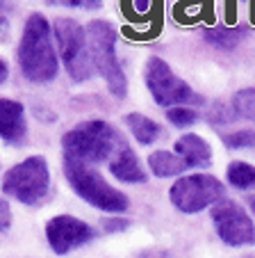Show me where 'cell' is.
I'll return each instance as SVG.
<instances>
[{
    "label": "cell",
    "mask_w": 255,
    "mask_h": 258,
    "mask_svg": "<svg viewBox=\"0 0 255 258\" xmlns=\"http://www.w3.org/2000/svg\"><path fill=\"white\" fill-rule=\"evenodd\" d=\"M244 34H246V30H239V28H210V30H205V39L212 46H217V48L230 50L239 44Z\"/></svg>",
    "instance_id": "17"
},
{
    "label": "cell",
    "mask_w": 255,
    "mask_h": 258,
    "mask_svg": "<svg viewBox=\"0 0 255 258\" xmlns=\"http://www.w3.org/2000/svg\"><path fill=\"white\" fill-rule=\"evenodd\" d=\"M101 224H103V231L105 233H116V231H125L128 226H130V222L128 219H101Z\"/></svg>",
    "instance_id": "23"
},
{
    "label": "cell",
    "mask_w": 255,
    "mask_h": 258,
    "mask_svg": "<svg viewBox=\"0 0 255 258\" xmlns=\"http://www.w3.org/2000/svg\"><path fill=\"white\" fill-rule=\"evenodd\" d=\"M226 180L239 192L253 190L255 187V167L250 165V162H244V160L230 162L226 169Z\"/></svg>",
    "instance_id": "16"
},
{
    "label": "cell",
    "mask_w": 255,
    "mask_h": 258,
    "mask_svg": "<svg viewBox=\"0 0 255 258\" xmlns=\"http://www.w3.org/2000/svg\"><path fill=\"white\" fill-rule=\"evenodd\" d=\"M248 206H250V210L255 213V197H250V199H248Z\"/></svg>",
    "instance_id": "26"
},
{
    "label": "cell",
    "mask_w": 255,
    "mask_h": 258,
    "mask_svg": "<svg viewBox=\"0 0 255 258\" xmlns=\"http://www.w3.org/2000/svg\"><path fill=\"white\" fill-rule=\"evenodd\" d=\"M232 107H235L237 117L255 121V87H244L232 94Z\"/></svg>",
    "instance_id": "18"
},
{
    "label": "cell",
    "mask_w": 255,
    "mask_h": 258,
    "mask_svg": "<svg viewBox=\"0 0 255 258\" xmlns=\"http://www.w3.org/2000/svg\"><path fill=\"white\" fill-rule=\"evenodd\" d=\"M148 169L157 178H171V176L185 174L189 167L176 151H153L148 156Z\"/></svg>",
    "instance_id": "15"
},
{
    "label": "cell",
    "mask_w": 255,
    "mask_h": 258,
    "mask_svg": "<svg viewBox=\"0 0 255 258\" xmlns=\"http://www.w3.org/2000/svg\"><path fill=\"white\" fill-rule=\"evenodd\" d=\"M166 119L174 126H178V128H187V126H194V123L198 121V110L194 105H171V107H166Z\"/></svg>",
    "instance_id": "19"
},
{
    "label": "cell",
    "mask_w": 255,
    "mask_h": 258,
    "mask_svg": "<svg viewBox=\"0 0 255 258\" xmlns=\"http://www.w3.org/2000/svg\"><path fill=\"white\" fill-rule=\"evenodd\" d=\"M10 226H12V208L7 201H3V204H0V231L7 233Z\"/></svg>",
    "instance_id": "24"
},
{
    "label": "cell",
    "mask_w": 255,
    "mask_h": 258,
    "mask_svg": "<svg viewBox=\"0 0 255 258\" xmlns=\"http://www.w3.org/2000/svg\"><path fill=\"white\" fill-rule=\"evenodd\" d=\"M128 146L130 144L125 142V137L112 123L101 121V119L77 123L62 137L64 156H71L87 165H101V162L110 165Z\"/></svg>",
    "instance_id": "2"
},
{
    "label": "cell",
    "mask_w": 255,
    "mask_h": 258,
    "mask_svg": "<svg viewBox=\"0 0 255 258\" xmlns=\"http://www.w3.org/2000/svg\"><path fill=\"white\" fill-rule=\"evenodd\" d=\"M212 226L228 247H253L255 244V224L250 215L239 204L230 199L217 201L212 208Z\"/></svg>",
    "instance_id": "9"
},
{
    "label": "cell",
    "mask_w": 255,
    "mask_h": 258,
    "mask_svg": "<svg viewBox=\"0 0 255 258\" xmlns=\"http://www.w3.org/2000/svg\"><path fill=\"white\" fill-rule=\"evenodd\" d=\"M87 39H89V53L96 73L105 80L107 89L114 98L128 96V80H125L123 67L116 55V30L112 28L110 21H92L87 25Z\"/></svg>",
    "instance_id": "4"
},
{
    "label": "cell",
    "mask_w": 255,
    "mask_h": 258,
    "mask_svg": "<svg viewBox=\"0 0 255 258\" xmlns=\"http://www.w3.org/2000/svg\"><path fill=\"white\" fill-rule=\"evenodd\" d=\"M96 238H98V231L94 226H89L87 222L73 217V215H57V217L48 219V224H46L48 247L57 256L71 253L73 249L84 247V244H89Z\"/></svg>",
    "instance_id": "10"
},
{
    "label": "cell",
    "mask_w": 255,
    "mask_h": 258,
    "mask_svg": "<svg viewBox=\"0 0 255 258\" xmlns=\"http://www.w3.org/2000/svg\"><path fill=\"white\" fill-rule=\"evenodd\" d=\"M46 5H50V7H68V10H84V12H92V10H101V7H103V0H46Z\"/></svg>",
    "instance_id": "22"
},
{
    "label": "cell",
    "mask_w": 255,
    "mask_h": 258,
    "mask_svg": "<svg viewBox=\"0 0 255 258\" xmlns=\"http://www.w3.org/2000/svg\"><path fill=\"white\" fill-rule=\"evenodd\" d=\"M226 197V185L210 174H189L178 178L168 190V199L180 213L194 215Z\"/></svg>",
    "instance_id": "8"
},
{
    "label": "cell",
    "mask_w": 255,
    "mask_h": 258,
    "mask_svg": "<svg viewBox=\"0 0 255 258\" xmlns=\"http://www.w3.org/2000/svg\"><path fill=\"white\" fill-rule=\"evenodd\" d=\"M16 57L23 78L30 83L46 85L57 78L59 59L55 50V32L44 14L34 12L28 16L16 48Z\"/></svg>",
    "instance_id": "1"
},
{
    "label": "cell",
    "mask_w": 255,
    "mask_h": 258,
    "mask_svg": "<svg viewBox=\"0 0 255 258\" xmlns=\"http://www.w3.org/2000/svg\"><path fill=\"white\" fill-rule=\"evenodd\" d=\"M107 167H110L112 176H114L116 180H121V183L141 185V183H146V180H148V174L144 171L139 158H137V153L132 151L130 146H128L125 151H121Z\"/></svg>",
    "instance_id": "13"
},
{
    "label": "cell",
    "mask_w": 255,
    "mask_h": 258,
    "mask_svg": "<svg viewBox=\"0 0 255 258\" xmlns=\"http://www.w3.org/2000/svg\"><path fill=\"white\" fill-rule=\"evenodd\" d=\"M205 119L212 123V126H223V123H232L237 119V112L232 105H226V103H212L210 110L205 112Z\"/></svg>",
    "instance_id": "21"
},
{
    "label": "cell",
    "mask_w": 255,
    "mask_h": 258,
    "mask_svg": "<svg viewBox=\"0 0 255 258\" xmlns=\"http://www.w3.org/2000/svg\"><path fill=\"white\" fill-rule=\"evenodd\" d=\"M64 176H66L71 190L87 201L89 206L103 210V213H125L130 208V199L121 190L112 187L92 165L64 156Z\"/></svg>",
    "instance_id": "3"
},
{
    "label": "cell",
    "mask_w": 255,
    "mask_h": 258,
    "mask_svg": "<svg viewBox=\"0 0 255 258\" xmlns=\"http://www.w3.org/2000/svg\"><path fill=\"white\" fill-rule=\"evenodd\" d=\"M174 151L187 162L189 169L196 167H210L212 165V149L201 135L196 133H185L183 137H178L174 144Z\"/></svg>",
    "instance_id": "12"
},
{
    "label": "cell",
    "mask_w": 255,
    "mask_h": 258,
    "mask_svg": "<svg viewBox=\"0 0 255 258\" xmlns=\"http://www.w3.org/2000/svg\"><path fill=\"white\" fill-rule=\"evenodd\" d=\"M0 137L10 146H21L28 140L25 107L19 101H12V98L0 101Z\"/></svg>",
    "instance_id": "11"
},
{
    "label": "cell",
    "mask_w": 255,
    "mask_h": 258,
    "mask_svg": "<svg viewBox=\"0 0 255 258\" xmlns=\"http://www.w3.org/2000/svg\"><path fill=\"white\" fill-rule=\"evenodd\" d=\"M53 32L57 39L59 57L66 69L68 78L73 83H87L94 76V62L89 53V39L87 28H82L77 21L62 16L53 23Z\"/></svg>",
    "instance_id": "6"
},
{
    "label": "cell",
    "mask_w": 255,
    "mask_h": 258,
    "mask_svg": "<svg viewBox=\"0 0 255 258\" xmlns=\"http://www.w3.org/2000/svg\"><path fill=\"white\" fill-rule=\"evenodd\" d=\"M7 78H10V64L5 59H0V85L7 83Z\"/></svg>",
    "instance_id": "25"
},
{
    "label": "cell",
    "mask_w": 255,
    "mask_h": 258,
    "mask_svg": "<svg viewBox=\"0 0 255 258\" xmlns=\"http://www.w3.org/2000/svg\"><path fill=\"white\" fill-rule=\"evenodd\" d=\"M221 142L230 151H241V149H253L255 146V131L250 128H241V131H232L221 135Z\"/></svg>",
    "instance_id": "20"
},
{
    "label": "cell",
    "mask_w": 255,
    "mask_h": 258,
    "mask_svg": "<svg viewBox=\"0 0 255 258\" xmlns=\"http://www.w3.org/2000/svg\"><path fill=\"white\" fill-rule=\"evenodd\" d=\"M144 83L153 101L159 107L171 105H203V96L196 94L185 80H180L162 57H148L144 67Z\"/></svg>",
    "instance_id": "7"
},
{
    "label": "cell",
    "mask_w": 255,
    "mask_h": 258,
    "mask_svg": "<svg viewBox=\"0 0 255 258\" xmlns=\"http://www.w3.org/2000/svg\"><path fill=\"white\" fill-rule=\"evenodd\" d=\"M123 123L130 128L132 137L139 142L141 146H150L162 137V126L153 119H148L146 114H139V112H130L123 117Z\"/></svg>",
    "instance_id": "14"
},
{
    "label": "cell",
    "mask_w": 255,
    "mask_h": 258,
    "mask_svg": "<svg viewBox=\"0 0 255 258\" xmlns=\"http://www.w3.org/2000/svg\"><path fill=\"white\" fill-rule=\"evenodd\" d=\"M3 192L25 206H39L50 192V171L44 156H30L3 176Z\"/></svg>",
    "instance_id": "5"
}]
</instances>
